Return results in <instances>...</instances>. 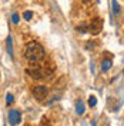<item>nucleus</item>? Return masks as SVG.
Segmentation results:
<instances>
[{
	"mask_svg": "<svg viewBox=\"0 0 124 126\" xmlns=\"http://www.w3.org/2000/svg\"><path fill=\"white\" fill-rule=\"evenodd\" d=\"M111 9H113V15H114V16L120 15V12H121V9H120V4L117 3L116 0H113V3H111Z\"/></svg>",
	"mask_w": 124,
	"mask_h": 126,
	"instance_id": "1a4fd4ad",
	"label": "nucleus"
},
{
	"mask_svg": "<svg viewBox=\"0 0 124 126\" xmlns=\"http://www.w3.org/2000/svg\"><path fill=\"white\" fill-rule=\"evenodd\" d=\"M101 29H103V20H101L100 17H94L93 20L90 22V24H88V32L93 36H97L101 32Z\"/></svg>",
	"mask_w": 124,
	"mask_h": 126,
	"instance_id": "20e7f679",
	"label": "nucleus"
},
{
	"mask_svg": "<svg viewBox=\"0 0 124 126\" xmlns=\"http://www.w3.org/2000/svg\"><path fill=\"white\" fill-rule=\"evenodd\" d=\"M13 100H14V96H13L12 93L6 94V105H7V106H10V105L13 103Z\"/></svg>",
	"mask_w": 124,
	"mask_h": 126,
	"instance_id": "f8f14e48",
	"label": "nucleus"
},
{
	"mask_svg": "<svg viewBox=\"0 0 124 126\" xmlns=\"http://www.w3.org/2000/svg\"><path fill=\"white\" fill-rule=\"evenodd\" d=\"M6 47H7V53L10 55V57H13V39H12V36H9L6 39Z\"/></svg>",
	"mask_w": 124,
	"mask_h": 126,
	"instance_id": "0eeeda50",
	"label": "nucleus"
},
{
	"mask_svg": "<svg viewBox=\"0 0 124 126\" xmlns=\"http://www.w3.org/2000/svg\"><path fill=\"white\" fill-rule=\"evenodd\" d=\"M76 30L80 32V33H87V32H88V26L83 23V24H80V26H77V27H76Z\"/></svg>",
	"mask_w": 124,
	"mask_h": 126,
	"instance_id": "9d476101",
	"label": "nucleus"
},
{
	"mask_svg": "<svg viewBox=\"0 0 124 126\" xmlns=\"http://www.w3.org/2000/svg\"><path fill=\"white\" fill-rule=\"evenodd\" d=\"M24 57L30 63H39L46 57V50L37 42H30L24 47Z\"/></svg>",
	"mask_w": 124,
	"mask_h": 126,
	"instance_id": "f257e3e1",
	"label": "nucleus"
},
{
	"mask_svg": "<svg viewBox=\"0 0 124 126\" xmlns=\"http://www.w3.org/2000/svg\"><path fill=\"white\" fill-rule=\"evenodd\" d=\"M111 66H113V60H111V59H104V60L101 62V72L110 70Z\"/></svg>",
	"mask_w": 124,
	"mask_h": 126,
	"instance_id": "423d86ee",
	"label": "nucleus"
},
{
	"mask_svg": "<svg viewBox=\"0 0 124 126\" xmlns=\"http://www.w3.org/2000/svg\"><path fill=\"white\" fill-rule=\"evenodd\" d=\"M22 122V112L17 109H13L9 112V123L10 125H19Z\"/></svg>",
	"mask_w": 124,
	"mask_h": 126,
	"instance_id": "39448f33",
	"label": "nucleus"
},
{
	"mask_svg": "<svg viewBox=\"0 0 124 126\" xmlns=\"http://www.w3.org/2000/svg\"><path fill=\"white\" fill-rule=\"evenodd\" d=\"M12 22H13L14 24H17L19 22H20V17H19L17 13H13V15H12Z\"/></svg>",
	"mask_w": 124,
	"mask_h": 126,
	"instance_id": "4468645a",
	"label": "nucleus"
},
{
	"mask_svg": "<svg viewBox=\"0 0 124 126\" xmlns=\"http://www.w3.org/2000/svg\"><path fill=\"white\" fill-rule=\"evenodd\" d=\"M47 94H49V89L44 85H39V86H36L33 89V96L37 102H44Z\"/></svg>",
	"mask_w": 124,
	"mask_h": 126,
	"instance_id": "7ed1b4c3",
	"label": "nucleus"
},
{
	"mask_svg": "<svg viewBox=\"0 0 124 126\" xmlns=\"http://www.w3.org/2000/svg\"><path fill=\"white\" fill-rule=\"evenodd\" d=\"M84 110H86L84 102H83V100H77V103H76V113H77V115H83Z\"/></svg>",
	"mask_w": 124,
	"mask_h": 126,
	"instance_id": "6e6552de",
	"label": "nucleus"
},
{
	"mask_svg": "<svg viewBox=\"0 0 124 126\" xmlns=\"http://www.w3.org/2000/svg\"><path fill=\"white\" fill-rule=\"evenodd\" d=\"M26 72L34 80H43V79H46V78H50L51 73H53L51 70H49L46 67H41V66H37V64H34L33 67H29Z\"/></svg>",
	"mask_w": 124,
	"mask_h": 126,
	"instance_id": "f03ea898",
	"label": "nucleus"
},
{
	"mask_svg": "<svg viewBox=\"0 0 124 126\" xmlns=\"http://www.w3.org/2000/svg\"><path fill=\"white\" fill-rule=\"evenodd\" d=\"M88 105H90L91 108H94V106L97 105V97H96V96H90V97H88Z\"/></svg>",
	"mask_w": 124,
	"mask_h": 126,
	"instance_id": "ddd939ff",
	"label": "nucleus"
},
{
	"mask_svg": "<svg viewBox=\"0 0 124 126\" xmlns=\"http://www.w3.org/2000/svg\"><path fill=\"white\" fill-rule=\"evenodd\" d=\"M31 17H33V12H31V10H26V12L23 13V19L24 20L29 22V20H31Z\"/></svg>",
	"mask_w": 124,
	"mask_h": 126,
	"instance_id": "9b49d317",
	"label": "nucleus"
}]
</instances>
